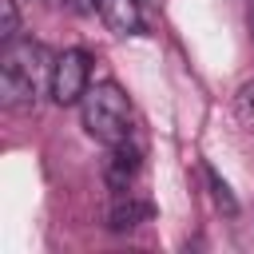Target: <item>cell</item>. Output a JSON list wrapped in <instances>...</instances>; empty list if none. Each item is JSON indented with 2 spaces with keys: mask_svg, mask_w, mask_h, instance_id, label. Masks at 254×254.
<instances>
[{
  "mask_svg": "<svg viewBox=\"0 0 254 254\" xmlns=\"http://www.w3.org/2000/svg\"><path fill=\"white\" fill-rule=\"evenodd\" d=\"M52 64L44 44L36 40H8L0 52V95L8 107H36L44 91H52Z\"/></svg>",
  "mask_w": 254,
  "mask_h": 254,
  "instance_id": "obj_1",
  "label": "cell"
},
{
  "mask_svg": "<svg viewBox=\"0 0 254 254\" xmlns=\"http://www.w3.org/2000/svg\"><path fill=\"white\" fill-rule=\"evenodd\" d=\"M79 119H83V131L91 139H99L103 147H115V143H127L131 139V103L123 95L119 83L103 79V83H91L79 99Z\"/></svg>",
  "mask_w": 254,
  "mask_h": 254,
  "instance_id": "obj_2",
  "label": "cell"
},
{
  "mask_svg": "<svg viewBox=\"0 0 254 254\" xmlns=\"http://www.w3.org/2000/svg\"><path fill=\"white\" fill-rule=\"evenodd\" d=\"M87 87H91V56L79 52V48L60 52L56 64H52V91L48 95L60 107H67V103H79Z\"/></svg>",
  "mask_w": 254,
  "mask_h": 254,
  "instance_id": "obj_3",
  "label": "cell"
},
{
  "mask_svg": "<svg viewBox=\"0 0 254 254\" xmlns=\"http://www.w3.org/2000/svg\"><path fill=\"white\" fill-rule=\"evenodd\" d=\"M107 151H111V159H107V183H111V190L135 187V179H139V171H143L139 147L127 139V143H115V147H107Z\"/></svg>",
  "mask_w": 254,
  "mask_h": 254,
  "instance_id": "obj_4",
  "label": "cell"
},
{
  "mask_svg": "<svg viewBox=\"0 0 254 254\" xmlns=\"http://www.w3.org/2000/svg\"><path fill=\"white\" fill-rule=\"evenodd\" d=\"M147 214H151V206H147V198H139L135 187L111 190V230H131V226H139Z\"/></svg>",
  "mask_w": 254,
  "mask_h": 254,
  "instance_id": "obj_5",
  "label": "cell"
},
{
  "mask_svg": "<svg viewBox=\"0 0 254 254\" xmlns=\"http://www.w3.org/2000/svg\"><path fill=\"white\" fill-rule=\"evenodd\" d=\"M103 20L115 36H135L143 28L139 16V0H103Z\"/></svg>",
  "mask_w": 254,
  "mask_h": 254,
  "instance_id": "obj_6",
  "label": "cell"
},
{
  "mask_svg": "<svg viewBox=\"0 0 254 254\" xmlns=\"http://www.w3.org/2000/svg\"><path fill=\"white\" fill-rule=\"evenodd\" d=\"M20 36V12H16V0H0V40H16Z\"/></svg>",
  "mask_w": 254,
  "mask_h": 254,
  "instance_id": "obj_7",
  "label": "cell"
},
{
  "mask_svg": "<svg viewBox=\"0 0 254 254\" xmlns=\"http://www.w3.org/2000/svg\"><path fill=\"white\" fill-rule=\"evenodd\" d=\"M234 111H238L242 127H250V131H254V83H246V87L238 91V99H234Z\"/></svg>",
  "mask_w": 254,
  "mask_h": 254,
  "instance_id": "obj_8",
  "label": "cell"
},
{
  "mask_svg": "<svg viewBox=\"0 0 254 254\" xmlns=\"http://www.w3.org/2000/svg\"><path fill=\"white\" fill-rule=\"evenodd\" d=\"M71 8H79V12H95V8H103V0H67Z\"/></svg>",
  "mask_w": 254,
  "mask_h": 254,
  "instance_id": "obj_9",
  "label": "cell"
},
{
  "mask_svg": "<svg viewBox=\"0 0 254 254\" xmlns=\"http://www.w3.org/2000/svg\"><path fill=\"white\" fill-rule=\"evenodd\" d=\"M246 24H250V36H254V0H250V16H246Z\"/></svg>",
  "mask_w": 254,
  "mask_h": 254,
  "instance_id": "obj_10",
  "label": "cell"
}]
</instances>
